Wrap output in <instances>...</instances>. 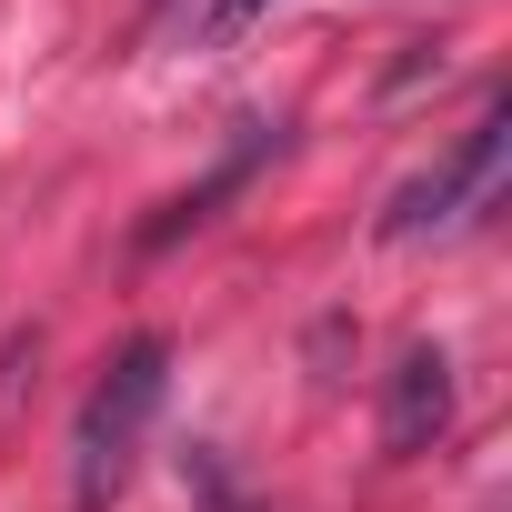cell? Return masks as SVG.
Instances as JSON below:
<instances>
[{
	"label": "cell",
	"instance_id": "obj_1",
	"mask_svg": "<svg viewBox=\"0 0 512 512\" xmlns=\"http://www.w3.org/2000/svg\"><path fill=\"white\" fill-rule=\"evenodd\" d=\"M161 402H171V342L161 332H131L111 352V372L91 382L81 422H71V512H111L121 502V482H131L141 432L161 422Z\"/></svg>",
	"mask_w": 512,
	"mask_h": 512
},
{
	"label": "cell",
	"instance_id": "obj_2",
	"mask_svg": "<svg viewBox=\"0 0 512 512\" xmlns=\"http://www.w3.org/2000/svg\"><path fill=\"white\" fill-rule=\"evenodd\" d=\"M502 151H512V101L492 91L482 101V121L422 171V181H402L392 191V211H382V241H422V231H442V221H462L482 191H492V171H502Z\"/></svg>",
	"mask_w": 512,
	"mask_h": 512
},
{
	"label": "cell",
	"instance_id": "obj_3",
	"mask_svg": "<svg viewBox=\"0 0 512 512\" xmlns=\"http://www.w3.org/2000/svg\"><path fill=\"white\" fill-rule=\"evenodd\" d=\"M442 432H452V352L412 342L382 382V452H432Z\"/></svg>",
	"mask_w": 512,
	"mask_h": 512
},
{
	"label": "cell",
	"instance_id": "obj_4",
	"mask_svg": "<svg viewBox=\"0 0 512 512\" xmlns=\"http://www.w3.org/2000/svg\"><path fill=\"white\" fill-rule=\"evenodd\" d=\"M272 151H282V121H241V141H231V151H221V161H211V171H201L181 201H161V211L141 221V251H171L181 231H201V221H211L231 191H251V171H262Z\"/></svg>",
	"mask_w": 512,
	"mask_h": 512
},
{
	"label": "cell",
	"instance_id": "obj_5",
	"mask_svg": "<svg viewBox=\"0 0 512 512\" xmlns=\"http://www.w3.org/2000/svg\"><path fill=\"white\" fill-rule=\"evenodd\" d=\"M262 21H272V0H191L181 51H231L241 31H262Z\"/></svg>",
	"mask_w": 512,
	"mask_h": 512
}]
</instances>
